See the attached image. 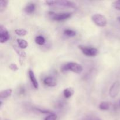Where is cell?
<instances>
[{
  "label": "cell",
  "mask_w": 120,
  "mask_h": 120,
  "mask_svg": "<svg viewBox=\"0 0 120 120\" xmlns=\"http://www.w3.org/2000/svg\"><path fill=\"white\" fill-rule=\"evenodd\" d=\"M43 83L49 87H55L57 85V82L52 77H47L43 80Z\"/></svg>",
  "instance_id": "9"
},
{
  "label": "cell",
  "mask_w": 120,
  "mask_h": 120,
  "mask_svg": "<svg viewBox=\"0 0 120 120\" xmlns=\"http://www.w3.org/2000/svg\"><path fill=\"white\" fill-rule=\"evenodd\" d=\"M9 68L12 71H16V70H18V66L15 63H11V64H10L9 66Z\"/></svg>",
  "instance_id": "22"
},
{
  "label": "cell",
  "mask_w": 120,
  "mask_h": 120,
  "mask_svg": "<svg viewBox=\"0 0 120 120\" xmlns=\"http://www.w3.org/2000/svg\"><path fill=\"white\" fill-rule=\"evenodd\" d=\"M56 119H57V116L56 114H50V115L47 116V117H46L45 120H56Z\"/></svg>",
  "instance_id": "20"
},
{
  "label": "cell",
  "mask_w": 120,
  "mask_h": 120,
  "mask_svg": "<svg viewBox=\"0 0 120 120\" xmlns=\"http://www.w3.org/2000/svg\"><path fill=\"white\" fill-rule=\"evenodd\" d=\"M9 39V34L8 30L2 25H0V42L5 43Z\"/></svg>",
  "instance_id": "6"
},
{
  "label": "cell",
  "mask_w": 120,
  "mask_h": 120,
  "mask_svg": "<svg viewBox=\"0 0 120 120\" xmlns=\"http://www.w3.org/2000/svg\"><path fill=\"white\" fill-rule=\"evenodd\" d=\"M79 48L81 50L83 54L86 56H90V57H94L98 55V49L95 48H91V47L84 46H79Z\"/></svg>",
  "instance_id": "4"
},
{
  "label": "cell",
  "mask_w": 120,
  "mask_h": 120,
  "mask_svg": "<svg viewBox=\"0 0 120 120\" xmlns=\"http://www.w3.org/2000/svg\"><path fill=\"white\" fill-rule=\"evenodd\" d=\"M101 120L100 119H96V120Z\"/></svg>",
  "instance_id": "26"
},
{
  "label": "cell",
  "mask_w": 120,
  "mask_h": 120,
  "mask_svg": "<svg viewBox=\"0 0 120 120\" xmlns=\"http://www.w3.org/2000/svg\"><path fill=\"white\" fill-rule=\"evenodd\" d=\"M50 16V18L52 19L54 21H62L64 20L68 19L70 18L72 15V13L71 12H64V13H55L54 12H49L48 13Z\"/></svg>",
  "instance_id": "2"
},
{
  "label": "cell",
  "mask_w": 120,
  "mask_h": 120,
  "mask_svg": "<svg viewBox=\"0 0 120 120\" xmlns=\"http://www.w3.org/2000/svg\"><path fill=\"white\" fill-rule=\"evenodd\" d=\"M74 90L71 88H66L63 91V94L65 98H69L73 95Z\"/></svg>",
  "instance_id": "13"
},
{
  "label": "cell",
  "mask_w": 120,
  "mask_h": 120,
  "mask_svg": "<svg viewBox=\"0 0 120 120\" xmlns=\"http://www.w3.org/2000/svg\"><path fill=\"white\" fill-rule=\"evenodd\" d=\"M35 9H36V6L35 4L30 3L26 6L25 8H24V11L27 14H32L35 11Z\"/></svg>",
  "instance_id": "10"
},
{
  "label": "cell",
  "mask_w": 120,
  "mask_h": 120,
  "mask_svg": "<svg viewBox=\"0 0 120 120\" xmlns=\"http://www.w3.org/2000/svg\"><path fill=\"white\" fill-rule=\"evenodd\" d=\"M35 41L39 45H43L45 43V39L42 36H38L35 38Z\"/></svg>",
  "instance_id": "16"
},
{
  "label": "cell",
  "mask_w": 120,
  "mask_h": 120,
  "mask_svg": "<svg viewBox=\"0 0 120 120\" xmlns=\"http://www.w3.org/2000/svg\"><path fill=\"white\" fill-rule=\"evenodd\" d=\"M119 105L120 106V101H119Z\"/></svg>",
  "instance_id": "27"
},
{
  "label": "cell",
  "mask_w": 120,
  "mask_h": 120,
  "mask_svg": "<svg viewBox=\"0 0 120 120\" xmlns=\"http://www.w3.org/2000/svg\"><path fill=\"white\" fill-rule=\"evenodd\" d=\"M8 1L7 0H1L0 1V11L2 12L7 8L8 5Z\"/></svg>",
  "instance_id": "19"
},
{
  "label": "cell",
  "mask_w": 120,
  "mask_h": 120,
  "mask_svg": "<svg viewBox=\"0 0 120 120\" xmlns=\"http://www.w3.org/2000/svg\"><path fill=\"white\" fill-rule=\"evenodd\" d=\"M93 22L99 27H105L107 24V20L105 16L100 14H94L91 17Z\"/></svg>",
  "instance_id": "3"
},
{
  "label": "cell",
  "mask_w": 120,
  "mask_h": 120,
  "mask_svg": "<svg viewBox=\"0 0 120 120\" xmlns=\"http://www.w3.org/2000/svg\"><path fill=\"white\" fill-rule=\"evenodd\" d=\"M36 110L38 111H39V112H41V113H45V114H50H50H52L50 111H46V110H41V109H36Z\"/></svg>",
  "instance_id": "24"
},
{
  "label": "cell",
  "mask_w": 120,
  "mask_h": 120,
  "mask_svg": "<svg viewBox=\"0 0 120 120\" xmlns=\"http://www.w3.org/2000/svg\"><path fill=\"white\" fill-rule=\"evenodd\" d=\"M16 41H17L18 46L21 49H26L28 46V43L26 40L22 39H18Z\"/></svg>",
  "instance_id": "12"
},
{
  "label": "cell",
  "mask_w": 120,
  "mask_h": 120,
  "mask_svg": "<svg viewBox=\"0 0 120 120\" xmlns=\"http://www.w3.org/2000/svg\"><path fill=\"white\" fill-rule=\"evenodd\" d=\"M28 75H29V77L30 79V80L33 86L35 89H38L39 88V83L36 80V77H35L34 73L32 70H29L28 71Z\"/></svg>",
  "instance_id": "8"
},
{
  "label": "cell",
  "mask_w": 120,
  "mask_h": 120,
  "mask_svg": "<svg viewBox=\"0 0 120 120\" xmlns=\"http://www.w3.org/2000/svg\"><path fill=\"white\" fill-rule=\"evenodd\" d=\"M64 34L69 37H73L76 35V32L73 30L70 29H67L64 30Z\"/></svg>",
  "instance_id": "17"
},
{
  "label": "cell",
  "mask_w": 120,
  "mask_h": 120,
  "mask_svg": "<svg viewBox=\"0 0 120 120\" xmlns=\"http://www.w3.org/2000/svg\"><path fill=\"white\" fill-rule=\"evenodd\" d=\"M117 19H118V21H119L120 22V16H119V17H118V18H117Z\"/></svg>",
  "instance_id": "25"
},
{
  "label": "cell",
  "mask_w": 120,
  "mask_h": 120,
  "mask_svg": "<svg viewBox=\"0 0 120 120\" xmlns=\"http://www.w3.org/2000/svg\"><path fill=\"white\" fill-rule=\"evenodd\" d=\"M110 108V103L106 101H103L100 104L99 109L101 110H109Z\"/></svg>",
  "instance_id": "15"
},
{
  "label": "cell",
  "mask_w": 120,
  "mask_h": 120,
  "mask_svg": "<svg viewBox=\"0 0 120 120\" xmlns=\"http://www.w3.org/2000/svg\"><path fill=\"white\" fill-rule=\"evenodd\" d=\"M15 33L18 36H24L28 34V32L24 29H17L15 30Z\"/></svg>",
  "instance_id": "18"
},
{
  "label": "cell",
  "mask_w": 120,
  "mask_h": 120,
  "mask_svg": "<svg viewBox=\"0 0 120 120\" xmlns=\"http://www.w3.org/2000/svg\"><path fill=\"white\" fill-rule=\"evenodd\" d=\"M46 3L49 6L55 5L56 3V1H46Z\"/></svg>",
  "instance_id": "23"
},
{
  "label": "cell",
  "mask_w": 120,
  "mask_h": 120,
  "mask_svg": "<svg viewBox=\"0 0 120 120\" xmlns=\"http://www.w3.org/2000/svg\"><path fill=\"white\" fill-rule=\"evenodd\" d=\"M12 89H7V90H2L0 92V98H6L9 97L12 94Z\"/></svg>",
  "instance_id": "11"
},
{
  "label": "cell",
  "mask_w": 120,
  "mask_h": 120,
  "mask_svg": "<svg viewBox=\"0 0 120 120\" xmlns=\"http://www.w3.org/2000/svg\"><path fill=\"white\" fill-rule=\"evenodd\" d=\"M63 71H71L75 73H81L83 71V67L80 64L75 62H69L62 68Z\"/></svg>",
  "instance_id": "1"
},
{
  "label": "cell",
  "mask_w": 120,
  "mask_h": 120,
  "mask_svg": "<svg viewBox=\"0 0 120 120\" xmlns=\"http://www.w3.org/2000/svg\"><path fill=\"white\" fill-rule=\"evenodd\" d=\"M55 5L61 6V7H68V8H76L77 5L73 2L69 1H56V3Z\"/></svg>",
  "instance_id": "7"
},
{
  "label": "cell",
  "mask_w": 120,
  "mask_h": 120,
  "mask_svg": "<svg viewBox=\"0 0 120 120\" xmlns=\"http://www.w3.org/2000/svg\"><path fill=\"white\" fill-rule=\"evenodd\" d=\"M120 91V81H116L111 85L109 90V95L111 98H116L118 95Z\"/></svg>",
  "instance_id": "5"
},
{
  "label": "cell",
  "mask_w": 120,
  "mask_h": 120,
  "mask_svg": "<svg viewBox=\"0 0 120 120\" xmlns=\"http://www.w3.org/2000/svg\"><path fill=\"white\" fill-rule=\"evenodd\" d=\"M13 48H14V49L15 50L16 53L20 56V57H25L26 56V53L24 51L22 50V49L19 48V46H17L16 45H14L13 46Z\"/></svg>",
  "instance_id": "14"
},
{
  "label": "cell",
  "mask_w": 120,
  "mask_h": 120,
  "mask_svg": "<svg viewBox=\"0 0 120 120\" xmlns=\"http://www.w3.org/2000/svg\"><path fill=\"white\" fill-rule=\"evenodd\" d=\"M112 7L114 8H116L117 10L120 11V0L119 1H116L115 2H114L112 4Z\"/></svg>",
  "instance_id": "21"
}]
</instances>
